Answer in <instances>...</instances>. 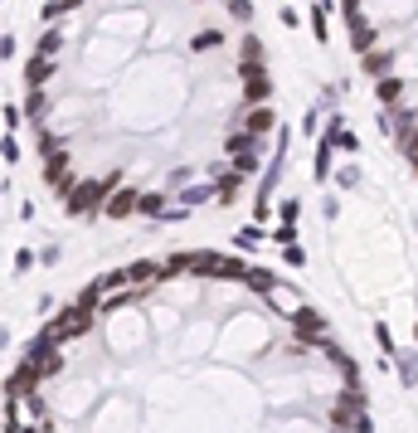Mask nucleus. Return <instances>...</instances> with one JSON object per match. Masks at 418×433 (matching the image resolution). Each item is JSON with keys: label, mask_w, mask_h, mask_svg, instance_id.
Returning <instances> with one entry per match:
<instances>
[{"label": "nucleus", "mask_w": 418, "mask_h": 433, "mask_svg": "<svg viewBox=\"0 0 418 433\" xmlns=\"http://www.w3.org/2000/svg\"><path fill=\"white\" fill-rule=\"evenodd\" d=\"M24 117L64 215L229 205L278 132L253 0H44Z\"/></svg>", "instance_id": "1"}, {"label": "nucleus", "mask_w": 418, "mask_h": 433, "mask_svg": "<svg viewBox=\"0 0 418 433\" xmlns=\"http://www.w3.org/2000/svg\"><path fill=\"white\" fill-rule=\"evenodd\" d=\"M340 15L380 122L418 176V0H340Z\"/></svg>", "instance_id": "2"}]
</instances>
